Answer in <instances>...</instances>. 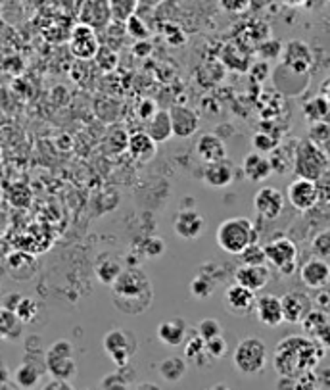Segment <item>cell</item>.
<instances>
[{"label": "cell", "mask_w": 330, "mask_h": 390, "mask_svg": "<svg viewBox=\"0 0 330 390\" xmlns=\"http://www.w3.org/2000/svg\"><path fill=\"white\" fill-rule=\"evenodd\" d=\"M113 306L125 315H141L154 302V287L150 277L139 268H129L112 283Z\"/></svg>", "instance_id": "obj_1"}, {"label": "cell", "mask_w": 330, "mask_h": 390, "mask_svg": "<svg viewBox=\"0 0 330 390\" xmlns=\"http://www.w3.org/2000/svg\"><path fill=\"white\" fill-rule=\"evenodd\" d=\"M323 356L324 348L311 336H286L274 350L273 363L279 375L296 377L305 369H315Z\"/></svg>", "instance_id": "obj_2"}, {"label": "cell", "mask_w": 330, "mask_h": 390, "mask_svg": "<svg viewBox=\"0 0 330 390\" xmlns=\"http://www.w3.org/2000/svg\"><path fill=\"white\" fill-rule=\"evenodd\" d=\"M215 241H217V246L223 252L231 256H239L250 244L258 242V231L248 218H231V220H225L219 225L217 233H215Z\"/></svg>", "instance_id": "obj_3"}, {"label": "cell", "mask_w": 330, "mask_h": 390, "mask_svg": "<svg viewBox=\"0 0 330 390\" xmlns=\"http://www.w3.org/2000/svg\"><path fill=\"white\" fill-rule=\"evenodd\" d=\"M292 165L298 177L315 181L329 168V156L313 139H302L296 144Z\"/></svg>", "instance_id": "obj_4"}, {"label": "cell", "mask_w": 330, "mask_h": 390, "mask_svg": "<svg viewBox=\"0 0 330 390\" xmlns=\"http://www.w3.org/2000/svg\"><path fill=\"white\" fill-rule=\"evenodd\" d=\"M232 363L242 375H258L267 365V346L258 336H248L236 344Z\"/></svg>", "instance_id": "obj_5"}, {"label": "cell", "mask_w": 330, "mask_h": 390, "mask_svg": "<svg viewBox=\"0 0 330 390\" xmlns=\"http://www.w3.org/2000/svg\"><path fill=\"white\" fill-rule=\"evenodd\" d=\"M104 352L108 358L112 360L113 365L123 367L129 365V362L133 360L137 350H139V341H137V334L133 331H127V329H113L108 331L104 336Z\"/></svg>", "instance_id": "obj_6"}, {"label": "cell", "mask_w": 330, "mask_h": 390, "mask_svg": "<svg viewBox=\"0 0 330 390\" xmlns=\"http://www.w3.org/2000/svg\"><path fill=\"white\" fill-rule=\"evenodd\" d=\"M44 367L52 379L71 381L77 375V363L73 360V346L68 341H58L44 354Z\"/></svg>", "instance_id": "obj_7"}, {"label": "cell", "mask_w": 330, "mask_h": 390, "mask_svg": "<svg viewBox=\"0 0 330 390\" xmlns=\"http://www.w3.org/2000/svg\"><path fill=\"white\" fill-rule=\"evenodd\" d=\"M265 256L267 263H271L274 270H279L282 275H292L296 270L298 260V246L286 237H279L265 244Z\"/></svg>", "instance_id": "obj_8"}, {"label": "cell", "mask_w": 330, "mask_h": 390, "mask_svg": "<svg viewBox=\"0 0 330 390\" xmlns=\"http://www.w3.org/2000/svg\"><path fill=\"white\" fill-rule=\"evenodd\" d=\"M281 60L284 70H288L290 73H296V75H305L315 62V56H313L310 44L294 39L282 46Z\"/></svg>", "instance_id": "obj_9"}, {"label": "cell", "mask_w": 330, "mask_h": 390, "mask_svg": "<svg viewBox=\"0 0 330 390\" xmlns=\"http://www.w3.org/2000/svg\"><path fill=\"white\" fill-rule=\"evenodd\" d=\"M100 49L96 29L89 23H79L70 35L71 54L79 60H92Z\"/></svg>", "instance_id": "obj_10"}, {"label": "cell", "mask_w": 330, "mask_h": 390, "mask_svg": "<svg viewBox=\"0 0 330 390\" xmlns=\"http://www.w3.org/2000/svg\"><path fill=\"white\" fill-rule=\"evenodd\" d=\"M286 200L298 212H310L319 204V192H317L315 181L298 177L288 184Z\"/></svg>", "instance_id": "obj_11"}, {"label": "cell", "mask_w": 330, "mask_h": 390, "mask_svg": "<svg viewBox=\"0 0 330 390\" xmlns=\"http://www.w3.org/2000/svg\"><path fill=\"white\" fill-rule=\"evenodd\" d=\"M253 208L261 220H279L284 212V196L274 187H261L253 196Z\"/></svg>", "instance_id": "obj_12"}, {"label": "cell", "mask_w": 330, "mask_h": 390, "mask_svg": "<svg viewBox=\"0 0 330 390\" xmlns=\"http://www.w3.org/2000/svg\"><path fill=\"white\" fill-rule=\"evenodd\" d=\"M255 292L242 287V284L234 283L225 291V308L227 312L236 317H248L252 315L255 310Z\"/></svg>", "instance_id": "obj_13"}, {"label": "cell", "mask_w": 330, "mask_h": 390, "mask_svg": "<svg viewBox=\"0 0 330 390\" xmlns=\"http://www.w3.org/2000/svg\"><path fill=\"white\" fill-rule=\"evenodd\" d=\"M169 118H171V125H173V137L177 139H190L196 135L200 129V115L196 110L184 104H175L169 110Z\"/></svg>", "instance_id": "obj_14"}, {"label": "cell", "mask_w": 330, "mask_h": 390, "mask_svg": "<svg viewBox=\"0 0 330 390\" xmlns=\"http://www.w3.org/2000/svg\"><path fill=\"white\" fill-rule=\"evenodd\" d=\"M281 302L284 323H290V325H300L303 317L313 310V302L305 292H288L282 296Z\"/></svg>", "instance_id": "obj_15"}, {"label": "cell", "mask_w": 330, "mask_h": 390, "mask_svg": "<svg viewBox=\"0 0 330 390\" xmlns=\"http://www.w3.org/2000/svg\"><path fill=\"white\" fill-rule=\"evenodd\" d=\"M173 229L184 241H194V239H198L200 234L204 233L205 220L194 208H186V210H181L175 215Z\"/></svg>", "instance_id": "obj_16"}, {"label": "cell", "mask_w": 330, "mask_h": 390, "mask_svg": "<svg viewBox=\"0 0 330 390\" xmlns=\"http://www.w3.org/2000/svg\"><path fill=\"white\" fill-rule=\"evenodd\" d=\"M269 281H271V270L267 268V263H263V265L242 263L239 270L234 271V283L242 284L253 292L265 289Z\"/></svg>", "instance_id": "obj_17"}, {"label": "cell", "mask_w": 330, "mask_h": 390, "mask_svg": "<svg viewBox=\"0 0 330 390\" xmlns=\"http://www.w3.org/2000/svg\"><path fill=\"white\" fill-rule=\"evenodd\" d=\"M202 177H204V183L210 189H227L236 177V170H234L232 162H229V158H225V160H219V162L205 163Z\"/></svg>", "instance_id": "obj_18"}, {"label": "cell", "mask_w": 330, "mask_h": 390, "mask_svg": "<svg viewBox=\"0 0 330 390\" xmlns=\"http://www.w3.org/2000/svg\"><path fill=\"white\" fill-rule=\"evenodd\" d=\"M255 317L260 320L265 327H279L284 323V315H282V302L279 296L274 294H263L255 300Z\"/></svg>", "instance_id": "obj_19"}, {"label": "cell", "mask_w": 330, "mask_h": 390, "mask_svg": "<svg viewBox=\"0 0 330 390\" xmlns=\"http://www.w3.org/2000/svg\"><path fill=\"white\" fill-rule=\"evenodd\" d=\"M242 173L248 181L252 183H263L273 175V165L267 154H260V152H250L242 162Z\"/></svg>", "instance_id": "obj_20"}, {"label": "cell", "mask_w": 330, "mask_h": 390, "mask_svg": "<svg viewBox=\"0 0 330 390\" xmlns=\"http://www.w3.org/2000/svg\"><path fill=\"white\" fill-rule=\"evenodd\" d=\"M196 154L204 163L219 162L227 158V144L217 133H204L196 141Z\"/></svg>", "instance_id": "obj_21"}, {"label": "cell", "mask_w": 330, "mask_h": 390, "mask_svg": "<svg viewBox=\"0 0 330 390\" xmlns=\"http://www.w3.org/2000/svg\"><path fill=\"white\" fill-rule=\"evenodd\" d=\"M302 283L310 289H323L324 284L330 281V268L326 260L323 258H313L310 262H305L300 270Z\"/></svg>", "instance_id": "obj_22"}, {"label": "cell", "mask_w": 330, "mask_h": 390, "mask_svg": "<svg viewBox=\"0 0 330 390\" xmlns=\"http://www.w3.org/2000/svg\"><path fill=\"white\" fill-rule=\"evenodd\" d=\"M190 329L189 325H186V321L183 320V317H175V320H167L163 321V323H160V327H158V339H160V342H163L165 346H181L184 341H186V336L190 334Z\"/></svg>", "instance_id": "obj_23"}, {"label": "cell", "mask_w": 330, "mask_h": 390, "mask_svg": "<svg viewBox=\"0 0 330 390\" xmlns=\"http://www.w3.org/2000/svg\"><path fill=\"white\" fill-rule=\"evenodd\" d=\"M127 152L137 162H150L154 160L156 152H158V142L152 141L146 131H137L133 135H129Z\"/></svg>", "instance_id": "obj_24"}, {"label": "cell", "mask_w": 330, "mask_h": 390, "mask_svg": "<svg viewBox=\"0 0 330 390\" xmlns=\"http://www.w3.org/2000/svg\"><path fill=\"white\" fill-rule=\"evenodd\" d=\"M146 123V131L150 139L158 144L167 142L169 139H173V125H171V118H169V110H158Z\"/></svg>", "instance_id": "obj_25"}, {"label": "cell", "mask_w": 330, "mask_h": 390, "mask_svg": "<svg viewBox=\"0 0 330 390\" xmlns=\"http://www.w3.org/2000/svg\"><path fill=\"white\" fill-rule=\"evenodd\" d=\"M221 62L225 65H229L231 70L236 71H248L250 70V58H248V52L244 49V44L240 43H231L225 44L223 49V54H221Z\"/></svg>", "instance_id": "obj_26"}, {"label": "cell", "mask_w": 330, "mask_h": 390, "mask_svg": "<svg viewBox=\"0 0 330 390\" xmlns=\"http://www.w3.org/2000/svg\"><path fill=\"white\" fill-rule=\"evenodd\" d=\"M186 369H189V365H186V362H184L183 358L171 356V358H165L163 362H160L158 373H160V377H162L165 383L175 384L186 375Z\"/></svg>", "instance_id": "obj_27"}, {"label": "cell", "mask_w": 330, "mask_h": 390, "mask_svg": "<svg viewBox=\"0 0 330 390\" xmlns=\"http://www.w3.org/2000/svg\"><path fill=\"white\" fill-rule=\"evenodd\" d=\"M42 377V363L35 362V360H25L20 367L15 369V384L21 389H33L35 384H39Z\"/></svg>", "instance_id": "obj_28"}, {"label": "cell", "mask_w": 330, "mask_h": 390, "mask_svg": "<svg viewBox=\"0 0 330 390\" xmlns=\"http://www.w3.org/2000/svg\"><path fill=\"white\" fill-rule=\"evenodd\" d=\"M204 270L205 273H198V275L190 281V294L198 300L210 298L219 284V279L215 275H211L208 265H204Z\"/></svg>", "instance_id": "obj_29"}, {"label": "cell", "mask_w": 330, "mask_h": 390, "mask_svg": "<svg viewBox=\"0 0 330 390\" xmlns=\"http://www.w3.org/2000/svg\"><path fill=\"white\" fill-rule=\"evenodd\" d=\"M330 115V102L324 99L323 94L313 96L303 104V118L310 123H323Z\"/></svg>", "instance_id": "obj_30"}, {"label": "cell", "mask_w": 330, "mask_h": 390, "mask_svg": "<svg viewBox=\"0 0 330 390\" xmlns=\"http://www.w3.org/2000/svg\"><path fill=\"white\" fill-rule=\"evenodd\" d=\"M184 356H186L192 363H196V365H204V363H208L211 360L210 356L205 354V341L202 336H198L196 329L190 331V334L186 336Z\"/></svg>", "instance_id": "obj_31"}, {"label": "cell", "mask_w": 330, "mask_h": 390, "mask_svg": "<svg viewBox=\"0 0 330 390\" xmlns=\"http://www.w3.org/2000/svg\"><path fill=\"white\" fill-rule=\"evenodd\" d=\"M123 271L121 263L115 260V258H110V256H104L100 258V262L94 265V273H96V279H99L102 284H108L112 287V283L120 277V273Z\"/></svg>", "instance_id": "obj_32"}, {"label": "cell", "mask_w": 330, "mask_h": 390, "mask_svg": "<svg viewBox=\"0 0 330 390\" xmlns=\"http://www.w3.org/2000/svg\"><path fill=\"white\" fill-rule=\"evenodd\" d=\"M129 365H123L118 371H113L110 375H106L102 381H100V389L104 390H125L129 389L131 384H134V377H127L129 373Z\"/></svg>", "instance_id": "obj_33"}, {"label": "cell", "mask_w": 330, "mask_h": 390, "mask_svg": "<svg viewBox=\"0 0 330 390\" xmlns=\"http://www.w3.org/2000/svg\"><path fill=\"white\" fill-rule=\"evenodd\" d=\"M282 46H284V44H282L281 41L269 37V39L261 41V43L255 46V54H258L260 60H263V62H274V60H281Z\"/></svg>", "instance_id": "obj_34"}, {"label": "cell", "mask_w": 330, "mask_h": 390, "mask_svg": "<svg viewBox=\"0 0 330 390\" xmlns=\"http://www.w3.org/2000/svg\"><path fill=\"white\" fill-rule=\"evenodd\" d=\"M252 146L260 154H271V152L279 149V137L271 133V131H258L252 137Z\"/></svg>", "instance_id": "obj_35"}, {"label": "cell", "mask_w": 330, "mask_h": 390, "mask_svg": "<svg viewBox=\"0 0 330 390\" xmlns=\"http://www.w3.org/2000/svg\"><path fill=\"white\" fill-rule=\"evenodd\" d=\"M137 0H110V14L115 22H127L129 15L134 14Z\"/></svg>", "instance_id": "obj_36"}, {"label": "cell", "mask_w": 330, "mask_h": 390, "mask_svg": "<svg viewBox=\"0 0 330 390\" xmlns=\"http://www.w3.org/2000/svg\"><path fill=\"white\" fill-rule=\"evenodd\" d=\"M329 323V315L324 312H321V310H311L305 317H303V321L300 323V325L303 327V331L310 334V336H313V334L321 329V327H324Z\"/></svg>", "instance_id": "obj_37"}, {"label": "cell", "mask_w": 330, "mask_h": 390, "mask_svg": "<svg viewBox=\"0 0 330 390\" xmlns=\"http://www.w3.org/2000/svg\"><path fill=\"white\" fill-rule=\"evenodd\" d=\"M240 260L242 263H250V265H263L267 263V256H265V246H260L258 242L250 244L244 252H240Z\"/></svg>", "instance_id": "obj_38"}, {"label": "cell", "mask_w": 330, "mask_h": 390, "mask_svg": "<svg viewBox=\"0 0 330 390\" xmlns=\"http://www.w3.org/2000/svg\"><path fill=\"white\" fill-rule=\"evenodd\" d=\"M125 31L127 35H131L134 41H142V39H148L150 31H148V25L142 22L139 15H129L125 22Z\"/></svg>", "instance_id": "obj_39"}, {"label": "cell", "mask_w": 330, "mask_h": 390, "mask_svg": "<svg viewBox=\"0 0 330 390\" xmlns=\"http://www.w3.org/2000/svg\"><path fill=\"white\" fill-rule=\"evenodd\" d=\"M14 312L18 315V320L23 321V323H29L31 320H35V315L39 313V308H37V304L31 298H21L20 296Z\"/></svg>", "instance_id": "obj_40"}, {"label": "cell", "mask_w": 330, "mask_h": 390, "mask_svg": "<svg viewBox=\"0 0 330 390\" xmlns=\"http://www.w3.org/2000/svg\"><path fill=\"white\" fill-rule=\"evenodd\" d=\"M196 333L198 336H202L204 341H210L213 336H219V334H223V327L219 323L217 320H213V317H205L198 323L196 327Z\"/></svg>", "instance_id": "obj_41"}, {"label": "cell", "mask_w": 330, "mask_h": 390, "mask_svg": "<svg viewBox=\"0 0 330 390\" xmlns=\"http://www.w3.org/2000/svg\"><path fill=\"white\" fill-rule=\"evenodd\" d=\"M227 352H229V344L223 339V334L205 341V354L210 356L211 360H221V358H225Z\"/></svg>", "instance_id": "obj_42"}, {"label": "cell", "mask_w": 330, "mask_h": 390, "mask_svg": "<svg viewBox=\"0 0 330 390\" xmlns=\"http://www.w3.org/2000/svg\"><path fill=\"white\" fill-rule=\"evenodd\" d=\"M165 252V241L160 237H148L142 242V254L146 258H160Z\"/></svg>", "instance_id": "obj_43"}, {"label": "cell", "mask_w": 330, "mask_h": 390, "mask_svg": "<svg viewBox=\"0 0 330 390\" xmlns=\"http://www.w3.org/2000/svg\"><path fill=\"white\" fill-rule=\"evenodd\" d=\"M94 60L99 62V65L104 71H112L113 68L118 65V54H115L110 46H100Z\"/></svg>", "instance_id": "obj_44"}, {"label": "cell", "mask_w": 330, "mask_h": 390, "mask_svg": "<svg viewBox=\"0 0 330 390\" xmlns=\"http://www.w3.org/2000/svg\"><path fill=\"white\" fill-rule=\"evenodd\" d=\"M315 184L317 192H319V202L330 204V168H326V170L315 179Z\"/></svg>", "instance_id": "obj_45"}, {"label": "cell", "mask_w": 330, "mask_h": 390, "mask_svg": "<svg viewBox=\"0 0 330 390\" xmlns=\"http://www.w3.org/2000/svg\"><path fill=\"white\" fill-rule=\"evenodd\" d=\"M219 6L223 8L227 14H246L250 10V0H219Z\"/></svg>", "instance_id": "obj_46"}, {"label": "cell", "mask_w": 330, "mask_h": 390, "mask_svg": "<svg viewBox=\"0 0 330 390\" xmlns=\"http://www.w3.org/2000/svg\"><path fill=\"white\" fill-rule=\"evenodd\" d=\"M313 250H315L317 258L326 260L330 256V231H323L313 239Z\"/></svg>", "instance_id": "obj_47"}, {"label": "cell", "mask_w": 330, "mask_h": 390, "mask_svg": "<svg viewBox=\"0 0 330 390\" xmlns=\"http://www.w3.org/2000/svg\"><path fill=\"white\" fill-rule=\"evenodd\" d=\"M317 377L315 369H305L300 375H296V390H315Z\"/></svg>", "instance_id": "obj_48"}, {"label": "cell", "mask_w": 330, "mask_h": 390, "mask_svg": "<svg viewBox=\"0 0 330 390\" xmlns=\"http://www.w3.org/2000/svg\"><path fill=\"white\" fill-rule=\"evenodd\" d=\"M248 71H250V75H252V79L255 83H263V81L271 75V65H269V62L260 60V62H253Z\"/></svg>", "instance_id": "obj_49"}, {"label": "cell", "mask_w": 330, "mask_h": 390, "mask_svg": "<svg viewBox=\"0 0 330 390\" xmlns=\"http://www.w3.org/2000/svg\"><path fill=\"white\" fill-rule=\"evenodd\" d=\"M158 110H160V108H158V104H156L154 100L144 99L141 104H139V108H137V114H139V118H141L142 121H148Z\"/></svg>", "instance_id": "obj_50"}, {"label": "cell", "mask_w": 330, "mask_h": 390, "mask_svg": "<svg viewBox=\"0 0 330 390\" xmlns=\"http://www.w3.org/2000/svg\"><path fill=\"white\" fill-rule=\"evenodd\" d=\"M133 54L137 58H141V60H144V58H148L150 54H152V50H154V46H152V43L148 41V39H142V41H137V43L133 44Z\"/></svg>", "instance_id": "obj_51"}, {"label": "cell", "mask_w": 330, "mask_h": 390, "mask_svg": "<svg viewBox=\"0 0 330 390\" xmlns=\"http://www.w3.org/2000/svg\"><path fill=\"white\" fill-rule=\"evenodd\" d=\"M311 339L319 342V344H321L324 350H326V348H330V325H329V323H326L324 327H321V329H319V331H317V333L313 334Z\"/></svg>", "instance_id": "obj_52"}, {"label": "cell", "mask_w": 330, "mask_h": 390, "mask_svg": "<svg viewBox=\"0 0 330 390\" xmlns=\"http://www.w3.org/2000/svg\"><path fill=\"white\" fill-rule=\"evenodd\" d=\"M315 377H317V389L330 390V367L315 369Z\"/></svg>", "instance_id": "obj_53"}, {"label": "cell", "mask_w": 330, "mask_h": 390, "mask_svg": "<svg viewBox=\"0 0 330 390\" xmlns=\"http://www.w3.org/2000/svg\"><path fill=\"white\" fill-rule=\"evenodd\" d=\"M46 390H71V381H62V379H52L49 384H44Z\"/></svg>", "instance_id": "obj_54"}, {"label": "cell", "mask_w": 330, "mask_h": 390, "mask_svg": "<svg viewBox=\"0 0 330 390\" xmlns=\"http://www.w3.org/2000/svg\"><path fill=\"white\" fill-rule=\"evenodd\" d=\"M277 389H290V390H296V377L281 375V379H279V383H277Z\"/></svg>", "instance_id": "obj_55"}, {"label": "cell", "mask_w": 330, "mask_h": 390, "mask_svg": "<svg viewBox=\"0 0 330 390\" xmlns=\"http://www.w3.org/2000/svg\"><path fill=\"white\" fill-rule=\"evenodd\" d=\"M321 94H323L324 99H326L330 102V77L326 79V81H324L323 85H321Z\"/></svg>", "instance_id": "obj_56"}, {"label": "cell", "mask_w": 330, "mask_h": 390, "mask_svg": "<svg viewBox=\"0 0 330 390\" xmlns=\"http://www.w3.org/2000/svg\"><path fill=\"white\" fill-rule=\"evenodd\" d=\"M134 389L137 390H160V386L154 383H141V384H134Z\"/></svg>", "instance_id": "obj_57"}, {"label": "cell", "mask_w": 330, "mask_h": 390, "mask_svg": "<svg viewBox=\"0 0 330 390\" xmlns=\"http://www.w3.org/2000/svg\"><path fill=\"white\" fill-rule=\"evenodd\" d=\"M273 0H250V6L252 8H265L267 4H271Z\"/></svg>", "instance_id": "obj_58"}, {"label": "cell", "mask_w": 330, "mask_h": 390, "mask_svg": "<svg viewBox=\"0 0 330 390\" xmlns=\"http://www.w3.org/2000/svg\"><path fill=\"white\" fill-rule=\"evenodd\" d=\"M326 263H329V268H330V256H329V258H326Z\"/></svg>", "instance_id": "obj_59"}]
</instances>
